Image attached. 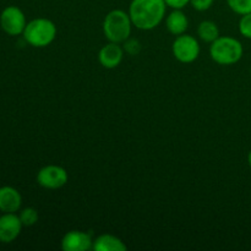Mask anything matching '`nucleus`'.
Segmentation results:
<instances>
[{
  "instance_id": "f257e3e1",
  "label": "nucleus",
  "mask_w": 251,
  "mask_h": 251,
  "mask_svg": "<svg viewBox=\"0 0 251 251\" xmlns=\"http://www.w3.org/2000/svg\"><path fill=\"white\" fill-rule=\"evenodd\" d=\"M166 11L164 0H131L127 12L137 29L151 31L166 19Z\"/></svg>"
},
{
  "instance_id": "f03ea898",
  "label": "nucleus",
  "mask_w": 251,
  "mask_h": 251,
  "mask_svg": "<svg viewBox=\"0 0 251 251\" xmlns=\"http://www.w3.org/2000/svg\"><path fill=\"white\" fill-rule=\"evenodd\" d=\"M132 21L129 12L120 9H114L105 15L102 24L103 34L105 38L113 43L123 44L132 31Z\"/></svg>"
},
{
  "instance_id": "7ed1b4c3",
  "label": "nucleus",
  "mask_w": 251,
  "mask_h": 251,
  "mask_svg": "<svg viewBox=\"0 0 251 251\" xmlns=\"http://www.w3.org/2000/svg\"><path fill=\"white\" fill-rule=\"evenodd\" d=\"M244 48L239 39L230 36H220L210 46V56L218 65H234L239 63Z\"/></svg>"
},
{
  "instance_id": "20e7f679",
  "label": "nucleus",
  "mask_w": 251,
  "mask_h": 251,
  "mask_svg": "<svg viewBox=\"0 0 251 251\" xmlns=\"http://www.w3.org/2000/svg\"><path fill=\"white\" fill-rule=\"evenodd\" d=\"M56 33L58 28L51 20L38 17L26 25L24 38L29 46L34 48H46L55 41Z\"/></svg>"
},
{
  "instance_id": "39448f33",
  "label": "nucleus",
  "mask_w": 251,
  "mask_h": 251,
  "mask_svg": "<svg viewBox=\"0 0 251 251\" xmlns=\"http://www.w3.org/2000/svg\"><path fill=\"white\" fill-rule=\"evenodd\" d=\"M172 51H173L174 58L179 63L191 64L198 60L201 47L195 37L191 34L183 33L176 37L173 44H172Z\"/></svg>"
},
{
  "instance_id": "423d86ee",
  "label": "nucleus",
  "mask_w": 251,
  "mask_h": 251,
  "mask_svg": "<svg viewBox=\"0 0 251 251\" xmlns=\"http://www.w3.org/2000/svg\"><path fill=\"white\" fill-rule=\"evenodd\" d=\"M69 174L64 167L58 164H48L39 169L37 173V183L39 186L48 190H58L66 185Z\"/></svg>"
},
{
  "instance_id": "0eeeda50",
  "label": "nucleus",
  "mask_w": 251,
  "mask_h": 251,
  "mask_svg": "<svg viewBox=\"0 0 251 251\" xmlns=\"http://www.w3.org/2000/svg\"><path fill=\"white\" fill-rule=\"evenodd\" d=\"M1 28L10 36H19L24 33L26 27V17L22 10L17 6H7L0 15Z\"/></svg>"
},
{
  "instance_id": "6e6552de",
  "label": "nucleus",
  "mask_w": 251,
  "mask_h": 251,
  "mask_svg": "<svg viewBox=\"0 0 251 251\" xmlns=\"http://www.w3.org/2000/svg\"><path fill=\"white\" fill-rule=\"evenodd\" d=\"M64 251H86L93 248V239L90 233L82 230H70L61 239Z\"/></svg>"
},
{
  "instance_id": "1a4fd4ad",
  "label": "nucleus",
  "mask_w": 251,
  "mask_h": 251,
  "mask_svg": "<svg viewBox=\"0 0 251 251\" xmlns=\"http://www.w3.org/2000/svg\"><path fill=\"white\" fill-rule=\"evenodd\" d=\"M124 49L119 43H109L104 44L98 51V61L104 69H115L122 64L124 59Z\"/></svg>"
},
{
  "instance_id": "9d476101",
  "label": "nucleus",
  "mask_w": 251,
  "mask_h": 251,
  "mask_svg": "<svg viewBox=\"0 0 251 251\" xmlns=\"http://www.w3.org/2000/svg\"><path fill=\"white\" fill-rule=\"evenodd\" d=\"M22 222L15 213H5L0 217V242L11 243L20 235Z\"/></svg>"
},
{
  "instance_id": "9b49d317",
  "label": "nucleus",
  "mask_w": 251,
  "mask_h": 251,
  "mask_svg": "<svg viewBox=\"0 0 251 251\" xmlns=\"http://www.w3.org/2000/svg\"><path fill=\"white\" fill-rule=\"evenodd\" d=\"M22 198L19 191L11 186L0 188V210L5 213H14L21 207Z\"/></svg>"
},
{
  "instance_id": "f8f14e48",
  "label": "nucleus",
  "mask_w": 251,
  "mask_h": 251,
  "mask_svg": "<svg viewBox=\"0 0 251 251\" xmlns=\"http://www.w3.org/2000/svg\"><path fill=\"white\" fill-rule=\"evenodd\" d=\"M166 27L173 36H180L189 28V19L183 9H172L166 17Z\"/></svg>"
},
{
  "instance_id": "ddd939ff",
  "label": "nucleus",
  "mask_w": 251,
  "mask_h": 251,
  "mask_svg": "<svg viewBox=\"0 0 251 251\" xmlns=\"http://www.w3.org/2000/svg\"><path fill=\"white\" fill-rule=\"evenodd\" d=\"M92 249L96 251H125L127 248L120 238L105 233L93 239Z\"/></svg>"
},
{
  "instance_id": "4468645a",
  "label": "nucleus",
  "mask_w": 251,
  "mask_h": 251,
  "mask_svg": "<svg viewBox=\"0 0 251 251\" xmlns=\"http://www.w3.org/2000/svg\"><path fill=\"white\" fill-rule=\"evenodd\" d=\"M198 36L201 41L211 44L213 41H216L220 37V28H218L216 22L210 21V20H205V21L199 24Z\"/></svg>"
},
{
  "instance_id": "2eb2a0df",
  "label": "nucleus",
  "mask_w": 251,
  "mask_h": 251,
  "mask_svg": "<svg viewBox=\"0 0 251 251\" xmlns=\"http://www.w3.org/2000/svg\"><path fill=\"white\" fill-rule=\"evenodd\" d=\"M226 1L229 9L240 16L251 12V0H226Z\"/></svg>"
},
{
  "instance_id": "dca6fc26",
  "label": "nucleus",
  "mask_w": 251,
  "mask_h": 251,
  "mask_svg": "<svg viewBox=\"0 0 251 251\" xmlns=\"http://www.w3.org/2000/svg\"><path fill=\"white\" fill-rule=\"evenodd\" d=\"M19 217L25 227H31V226L36 225L37 221H38V211L33 207L24 208V210L20 212Z\"/></svg>"
},
{
  "instance_id": "f3484780",
  "label": "nucleus",
  "mask_w": 251,
  "mask_h": 251,
  "mask_svg": "<svg viewBox=\"0 0 251 251\" xmlns=\"http://www.w3.org/2000/svg\"><path fill=\"white\" fill-rule=\"evenodd\" d=\"M238 28H239V33L244 38L251 39V12L242 15V17L239 20V25H238Z\"/></svg>"
},
{
  "instance_id": "a211bd4d",
  "label": "nucleus",
  "mask_w": 251,
  "mask_h": 251,
  "mask_svg": "<svg viewBox=\"0 0 251 251\" xmlns=\"http://www.w3.org/2000/svg\"><path fill=\"white\" fill-rule=\"evenodd\" d=\"M123 49L129 55H137L141 51V43L135 38H127L126 41L123 43Z\"/></svg>"
},
{
  "instance_id": "6ab92c4d",
  "label": "nucleus",
  "mask_w": 251,
  "mask_h": 251,
  "mask_svg": "<svg viewBox=\"0 0 251 251\" xmlns=\"http://www.w3.org/2000/svg\"><path fill=\"white\" fill-rule=\"evenodd\" d=\"M213 2H215V0H190L191 6L199 12L207 11L208 9H211Z\"/></svg>"
},
{
  "instance_id": "aec40b11",
  "label": "nucleus",
  "mask_w": 251,
  "mask_h": 251,
  "mask_svg": "<svg viewBox=\"0 0 251 251\" xmlns=\"http://www.w3.org/2000/svg\"><path fill=\"white\" fill-rule=\"evenodd\" d=\"M167 6L171 9H184L188 4H190V0H164Z\"/></svg>"
},
{
  "instance_id": "412c9836",
  "label": "nucleus",
  "mask_w": 251,
  "mask_h": 251,
  "mask_svg": "<svg viewBox=\"0 0 251 251\" xmlns=\"http://www.w3.org/2000/svg\"><path fill=\"white\" fill-rule=\"evenodd\" d=\"M248 163H249V167L251 168V150L249 151V153H248Z\"/></svg>"
},
{
  "instance_id": "4be33fe9",
  "label": "nucleus",
  "mask_w": 251,
  "mask_h": 251,
  "mask_svg": "<svg viewBox=\"0 0 251 251\" xmlns=\"http://www.w3.org/2000/svg\"><path fill=\"white\" fill-rule=\"evenodd\" d=\"M250 76H251V68H250Z\"/></svg>"
}]
</instances>
